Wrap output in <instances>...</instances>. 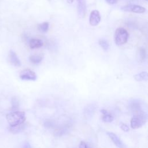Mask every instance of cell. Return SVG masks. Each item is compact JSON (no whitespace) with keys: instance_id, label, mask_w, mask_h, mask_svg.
Here are the masks:
<instances>
[{"instance_id":"1","label":"cell","mask_w":148,"mask_h":148,"mask_svg":"<svg viewBox=\"0 0 148 148\" xmlns=\"http://www.w3.org/2000/svg\"><path fill=\"white\" fill-rule=\"evenodd\" d=\"M7 121L10 127L23 124L25 120V112L22 111H13L6 114Z\"/></svg>"},{"instance_id":"2","label":"cell","mask_w":148,"mask_h":148,"mask_svg":"<svg viewBox=\"0 0 148 148\" xmlns=\"http://www.w3.org/2000/svg\"><path fill=\"white\" fill-rule=\"evenodd\" d=\"M147 120V114L141 109L134 112V116L131 118L130 124L132 129H137L145 124Z\"/></svg>"},{"instance_id":"3","label":"cell","mask_w":148,"mask_h":148,"mask_svg":"<svg viewBox=\"0 0 148 148\" xmlns=\"http://www.w3.org/2000/svg\"><path fill=\"white\" fill-rule=\"evenodd\" d=\"M128 36V32L125 29L118 28L116 29L114 34V43L118 46L124 45L127 42Z\"/></svg>"},{"instance_id":"4","label":"cell","mask_w":148,"mask_h":148,"mask_svg":"<svg viewBox=\"0 0 148 148\" xmlns=\"http://www.w3.org/2000/svg\"><path fill=\"white\" fill-rule=\"evenodd\" d=\"M121 9L124 12H131L135 13H143L146 10L145 8L138 5H127L122 6Z\"/></svg>"},{"instance_id":"5","label":"cell","mask_w":148,"mask_h":148,"mask_svg":"<svg viewBox=\"0 0 148 148\" xmlns=\"http://www.w3.org/2000/svg\"><path fill=\"white\" fill-rule=\"evenodd\" d=\"M20 78L24 80L35 81L37 79V75L32 70L29 69H25L20 72Z\"/></svg>"},{"instance_id":"6","label":"cell","mask_w":148,"mask_h":148,"mask_svg":"<svg viewBox=\"0 0 148 148\" xmlns=\"http://www.w3.org/2000/svg\"><path fill=\"white\" fill-rule=\"evenodd\" d=\"M101 21V15L98 10H93L91 12L89 17V23L92 26H97Z\"/></svg>"},{"instance_id":"7","label":"cell","mask_w":148,"mask_h":148,"mask_svg":"<svg viewBox=\"0 0 148 148\" xmlns=\"http://www.w3.org/2000/svg\"><path fill=\"white\" fill-rule=\"evenodd\" d=\"M106 134L110 139V140L117 147H118L119 148H126L125 145L123 143V142L116 134L111 132H107Z\"/></svg>"},{"instance_id":"8","label":"cell","mask_w":148,"mask_h":148,"mask_svg":"<svg viewBox=\"0 0 148 148\" xmlns=\"http://www.w3.org/2000/svg\"><path fill=\"white\" fill-rule=\"evenodd\" d=\"M78 15L80 17H84L86 14V0H77Z\"/></svg>"},{"instance_id":"9","label":"cell","mask_w":148,"mask_h":148,"mask_svg":"<svg viewBox=\"0 0 148 148\" xmlns=\"http://www.w3.org/2000/svg\"><path fill=\"white\" fill-rule=\"evenodd\" d=\"M9 61L13 66L19 67L21 65V61L18 58L17 55L13 50H10L9 53Z\"/></svg>"},{"instance_id":"10","label":"cell","mask_w":148,"mask_h":148,"mask_svg":"<svg viewBox=\"0 0 148 148\" xmlns=\"http://www.w3.org/2000/svg\"><path fill=\"white\" fill-rule=\"evenodd\" d=\"M146 56V51L144 47H140L138 48L136 54V57L137 61L139 63H142L144 62Z\"/></svg>"},{"instance_id":"11","label":"cell","mask_w":148,"mask_h":148,"mask_svg":"<svg viewBox=\"0 0 148 148\" xmlns=\"http://www.w3.org/2000/svg\"><path fill=\"white\" fill-rule=\"evenodd\" d=\"M29 46L32 49H38L43 46V42L39 39L32 38L29 42Z\"/></svg>"},{"instance_id":"12","label":"cell","mask_w":148,"mask_h":148,"mask_svg":"<svg viewBox=\"0 0 148 148\" xmlns=\"http://www.w3.org/2000/svg\"><path fill=\"white\" fill-rule=\"evenodd\" d=\"M101 112L102 113V119L103 121L106 123H110L113 120V116L106 110L102 109L101 110Z\"/></svg>"},{"instance_id":"13","label":"cell","mask_w":148,"mask_h":148,"mask_svg":"<svg viewBox=\"0 0 148 148\" xmlns=\"http://www.w3.org/2000/svg\"><path fill=\"white\" fill-rule=\"evenodd\" d=\"M43 59V57L41 55L34 54V55H31L29 57V61L32 64H35V65L39 64L42 61Z\"/></svg>"},{"instance_id":"14","label":"cell","mask_w":148,"mask_h":148,"mask_svg":"<svg viewBox=\"0 0 148 148\" xmlns=\"http://www.w3.org/2000/svg\"><path fill=\"white\" fill-rule=\"evenodd\" d=\"M130 108L133 112H135L141 109L140 103L138 100L134 99L130 102Z\"/></svg>"},{"instance_id":"15","label":"cell","mask_w":148,"mask_h":148,"mask_svg":"<svg viewBox=\"0 0 148 148\" xmlns=\"http://www.w3.org/2000/svg\"><path fill=\"white\" fill-rule=\"evenodd\" d=\"M134 79L140 82L142 80H145L146 81L147 80V73L146 71H143L139 73H137L135 75H134Z\"/></svg>"},{"instance_id":"16","label":"cell","mask_w":148,"mask_h":148,"mask_svg":"<svg viewBox=\"0 0 148 148\" xmlns=\"http://www.w3.org/2000/svg\"><path fill=\"white\" fill-rule=\"evenodd\" d=\"M38 28L42 32H46L49 28V23L46 21L43 22L38 25Z\"/></svg>"},{"instance_id":"17","label":"cell","mask_w":148,"mask_h":148,"mask_svg":"<svg viewBox=\"0 0 148 148\" xmlns=\"http://www.w3.org/2000/svg\"><path fill=\"white\" fill-rule=\"evenodd\" d=\"M98 43L99 46L102 47V49L105 51H107L109 49V45L108 42L104 39H99Z\"/></svg>"},{"instance_id":"18","label":"cell","mask_w":148,"mask_h":148,"mask_svg":"<svg viewBox=\"0 0 148 148\" xmlns=\"http://www.w3.org/2000/svg\"><path fill=\"white\" fill-rule=\"evenodd\" d=\"M120 125V128H121V129L123 131H124V132H128V131H130V128H129V127H128L127 124H124V123H121Z\"/></svg>"},{"instance_id":"19","label":"cell","mask_w":148,"mask_h":148,"mask_svg":"<svg viewBox=\"0 0 148 148\" xmlns=\"http://www.w3.org/2000/svg\"><path fill=\"white\" fill-rule=\"evenodd\" d=\"M12 105H13V108H17L18 106V102L17 99L16 97H13L12 98Z\"/></svg>"},{"instance_id":"20","label":"cell","mask_w":148,"mask_h":148,"mask_svg":"<svg viewBox=\"0 0 148 148\" xmlns=\"http://www.w3.org/2000/svg\"><path fill=\"white\" fill-rule=\"evenodd\" d=\"M79 148H89V147L88 146V145H87V143L85 142L81 141L79 144Z\"/></svg>"},{"instance_id":"21","label":"cell","mask_w":148,"mask_h":148,"mask_svg":"<svg viewBox=\"0 0 148 148\" xmlns=\"http://www.w3.org/2000/svg\"><path fill=\"white\" fill-rule=\"evenodd\" d=\"M51 125H52V123H51V120H47L45 121V125L47 128H49V127H51Z\"/></svg>"},{"instance_id":"22","label":"cell","mask_w":148,"mask_h":148,"mask_svg":"<svg viewBox=\"0 0 148 148\" xmlns=\"http://www.w3.org/2000/svg\"><path fill=\"white\" fill-rule=\"evenodd\" d=\"M106 3H108L109 5H114L118 1V0H105Z\"/></svg>"},{"instance_id":"23","label":"cell","mask_w":148,"mask_h":148,"mask_svg":"<svg viewBox=\"0 0 148 148\" xmlns=\"http://www.w3.org/2000/svg\"><path fill=\"white\" fill-rule=\"evenodd\" d=\"M23 148H32V147H31V145H29V143H25V144L24 145Z\"/></svg>"},{"instance_id":"24","label":"cell","mask_w":148,"mask_h":148,"mask_svg":"<svg viewBox=\"0 0 148 148\" xmlns=\"http://www.w3.org/2000/svg\"><path fill=\"white\" fill-rule=\"evenodd\" d=\"M67 1H68V3H72L73 2V0H67Z\"/></svg>"},{"instance_id":"25","label":"cell","mask_w":148,"mask_h":148,"mask_svg":"<svg viewBox=\"0 0 148 148\" xmlns=\"http://www.w3.org/2000/svg\"><path fill=\"white\" fill-rule=\"evenodd\" d=\"M145 1H147V0H145Z\"/></svg>"},{"instance_id":"26","label":"cell","mask_w":148,"mask_h":148,"mask_svg":"<svg viewBox=\"0 0 148 148\" xmlns=\"http://www.w3.org/2000/svg\"><path fill=\"white\" fill-rule=\"evenodd\" d=\"M48 1H50V0H48Z\"/></svg>"}]
</instances>
